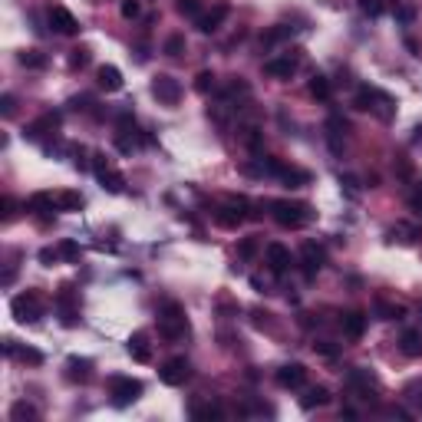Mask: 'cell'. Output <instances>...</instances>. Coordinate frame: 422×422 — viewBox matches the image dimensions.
Masks as SVG:
<instances>
[{"label": "cell", "instance_id": "cell-1", "mask_svg": "<svg viewBox=\"0 0 422 422\" xmlns=\"http://www.w3.org/2000/svg\"><path fill=\"white\" fill-rule=\"evenodd\" d=\"M271 208V218L281 228H304L307 221H313V208L304 205V201H287V198H277L267 205Z\"/></svg>", "mask_w": 422, "mask_h": 422}, {"label": "cell", "instance_id": "cell-2", "mask_svg": "<svg viewBox=\"0 0 422 422\" xmlns=\"http://www.w3.org/2000/svg\"><path fill=\"white\" fill-rule=\"evenodd\" d=\"M159 334L165 336V340H182V336L188 334L185 311H182L175 300H169V304L162 307V313H159Z\"/></svg>", "mask_w": 422, "mask_h": 422}, {"label": "cell", "instance_id": "cell-3", "mask_svg": "<svg viewBox=\"0 0 422 422\" xmlns=\"http://www.w3.org/2000/svg\"><path fill=\"white\" fill-rule=\"evenodd\" d=\"M357 109L376 112L380 119H393V116H396V100H393L389 93H383V89H360Z\"/></svg>", "mask_w": 422, "mask_h": 422}, {"label": "cell", "instance_id": "cell-4", "mask_svg": "<svg viewBox=\"0 0 422 422\" xmlns=\"http://www.w3.org/2000/svg\"><path fill=\"white\" fill-rule=\"evenodd\" d=\"M10 311L20 323H37L43 317V300H40L37 290H24L10 300Z\"/></svg>", "mask_w": 422, "mask_h": 422}, {"label": "cell", "instance_id": "cell-5", "mask_svg": "<svg viewBox=\"0 0 422 422\" xmlns=\"http://www.w3.org/2000/svg\"><path fill=\"white\" fill-rule=\"evenodd\" d=\"M93 172H96V178H100V185L106 188V192H112V195H123L125 192L123 172H116L106 155H93Z\"/></svg>", "mask_w": 422, "mask_h": 422}, {"label": "cell", "instance_id": "cell-6", "mask_svg": "<svg viewBox=\"0 0 422 422\" xmlns=\"http://www.w3.org/2000/svg\"><path fill=\"white\" fill-rule=\"evenodd\" d=\"M109 393H112V403L116 406H129L142 396V383L132 380V376H112L109 380Z\"/></svg>", "mask_w": 422, "mask_h": 422}, {"label": "cell", "instance_id": "cell-7", "mask_svg": "<svg viewBox=\"0 0 422 422\" xmlns=\"http://www.w3.org/2000/svg\"><path fill=\"white\" fill-rule=\"evenodd\" d=\"M152 96L159 102H165V106H178V100H182V86H178V79L169 73H159L155 79H152Z\"/></svg>", "mask_w": 422, "mask_h": 422}, {"label": "cell", "instance_id": "cell-8", "mask_svg": "<svg viewBox=\"0 0 422 422\" xmlns=\"http://www.w3.org/2000/svg\"><path fill=\"white\" fill-rule=\"evenodd\" d=\"M297 70H300L297 53H281V56H271V60L264 63V73L274 76V79H290Z\"/></svg>", "mask_w": 422, "mask_h": 422}, {"label": "cell", "instance_id": "cell-9", "mask_svg": "<svg viewBox=\"0 0 422 422\" xmlns=\"http://www.w3.org/2000/svg\"><path fill=\"white\" fill-rule=\"evenodd\" d=\"M159 376H162V383L165 386H182L188 376H192V366H188L185 357H175V360H169L165 366H162Z\"/></svg>", "mask_w": 422, "mask_h": 422}, {"label": "cell", "instance_id": "cell-10", "mask_svg": "<svg viewBox=\"0 0 422 422\" xmlns=\"http://www.w3.org/2000/svg\"><path fill=\"white\" fill-rule=\"evenodd\" d=\"M50 26L63 37H76L79 33V20L66 7H50Z\"/></svg>", "mask_w": 422, "mask_h": 422}, {"label": "cell", "instance_id": "cell-11", "mask_svg": "<svg viewBox=\"0 0 422 422\" xmlns=\"http://www.w3.org/2000/svg\"><path fill=\"white\" fill-rule=\"evenodd\" d=\"M244 218H248V201L244 198H235L224 208H218V224H224V228H237Z\"/></svg>", "mask_w": 422, "mask_h": 422}, {"label": "cell", "instance_id": "cell-12", "mask_svg": "<svg viewBox=\"0 0 422 422\" xmlns=\"http://www.w3.org/2000/svg\"><path fill=\"white\" fill-rule=\"evenodd\" d=\"M304 380H307V366L304 363H284L277 370V383L284 386V389H300Z\"/></svg>", "mask_w": 422, "mask_h": 422}, {"label": "cell", "instance_id": "cell-13", "mask_svg": "<svg viewBox=\"0 0 422 422\" xmlns=\"http://www.w3.org/2000/svg\"><path fill=\"white\" fill-rule=\"evenodd\" d=\"M228 10H231L228 3H214V7H211L208 13H201L198 20H195V26H198L201 33H214V30H218V26L224 24V17H228Z\"/></svg>", "mask_w": 422, "mask_h": 422}, {"label": "cell", "instance_id": "cell-14", "mask_svg": "<svg viewBox=\"0 0 422 422\" xmlns=\"http://www.w3.org/2000/svg\"><path fill=\"white\" fill-rule=\"evenodd\" d=\"M26 208L33 211L37 218H50L53 211H60V205H56V195H50V192H37V195H30Z\"/></svg>", "mask_w": 422, "mask_h": 422}, {"label": "cell", "instance_id": "cell-15", "mask_svg": "<svg viewBox=\"0 0 422 422\" xmlns=\"http://www.w3.org/2000/svg\"><path fill=\"white\" fill-rule=\"evenodd\" d=\"M264 254H267V264H271V271H274V274L290 271V264H294L290 251H287L284 244H277V241H274V244H267V251H264Z\"/></svg>", "mask_w": 422, "mask_h": 422}, {"label": "cell", "instance_id": "cell-16", "mask_svg": "<svg viewBox=\"0 0 422 422\" xmlns=\"http://www.w3.org/2000/svg\"><path fill=\"white\" fill-rule=\"evenodd\" d=\"M125 350H129V357L139 363H149L152 360V347H149V334H132L129 336V343H125Z\"/></svg>", "mask_w": 422, "mask_h": 422}, {"label": "cell", "instance_id": "cell-17", "mask_svg": "<svg viewBox=\"0 0 422 422\" xmlns=\"http://www.w3.org/2000/svg\"><path fill=\"white\" fill-rule=\"evenodd\" d=\"M56 304H60L63 323H66V327H73L76 317H79V307H76V300H73V287H63L60 297H56Z\"/></svg>", "mask_w": 422, "mask_h": 422}, {"label": "cell", "instance_id": "cell-18", "mask_svg": "<svg viewBox=\"0 0 422 422\" xmlns=\"http://www.w3.org/2000/svg\"><path fill=\"white\" fill-rule=\"evenodd\" d=\"M100 86L106 89V93H119V89H123V73H119V70H116V66H109V63H106V66H100Z\"/></svg>", "mask_w": 422, "mask_h": 422}, {"label": "cell", "instance_id": "cell-19", "mask_svg": "<svg viewBox=\"0 0 422 422\" xmlns=\"http://www.w3.org/2000/svg\"><path fill=\"white\" fill-rule=\"evenodd\" d=\"M343 132H347V123H343L340 116H330V119H327V142H330L334 152H343V142H340Z\"/></svg>", "mask_w": 422, "mask_h": 422}, {"label": "cell", "instance_id": "cell-20", "mask_svg": "<svg viewBox=\"0 0 422 422\" xmlns=\"http://www.w3.org/2000/svg\"><path fill=\"white\" fill-rule=\"evenodd\" d=\"M300 258H304V267H307V274H317L323 267V251L317 248L313 241H307V244H304Z\"/></svg>", "mask_w": 422, "mask_h": 422}, {"label": "cell", "instance_id": "cell-21", "mask_svg": "<svg viewBox=\"0 0 422 422\" xmlns=\"http://www.w3.org/2000/svg\"><path fill=\"white\" fill-rule=\"evenodd\" d=\"M350 386H357L360 393H366V399H370V389H376V380H373L370 370H363V366H357V370H350Z\"/></svg>", "mask_w": 422, "mask_h": 422}, {"label": "cell", "instance_id": "cell-22", "mask_svg": "<svg viewBox=\"0 0 422 422\" xmlns=\"http://www.w3.org/2000/svg\"><path fill=\"white\" fill-rule=\"evenodd\" d=\"M327 403H330V393H327L323 386H313V389H307V393L300 396V406H304V409H320Z\"/></svg>", "mask_w": 422, "mask_h": 422}, {"label": "cell", "instance_id": "cell-23", "mask_svg": "<svg viewBox=\"0 0 422 422\" xmlns=\"http://www.w3.org/2000/svg\"><path fill=\"white\" fill-rule=\"evenodd\" d=\"M363 330H366V317H363L360 311H353L343 317V334H347L350 340H360Z\"/></svg>", "mask_w": 422, "mask_h": 422}, {"label": "cell", "instance_id": "cell-24", "mask_svg": "<svg viewBox=\"0 0 422 422\" xmlns=\"http://www.w3.org/2000/svg\"><path fill=\"white\" fill-rule=\"evenodd\" d=\"M277 178H281L287 188H300V185H307V182H311V175H307V172H300V169H287V165L281 169Z\"/></svg>", "mask_w": 422, "mask_h": 422}, {"label": "cell", "instance_id": "cell-25", "mask_svg": "<svg viewBox=\"0 0 422 422\" xmlns=\"http://www.w3.org/2000/svg\"><path fill=\"white\" fill-rule=\"evenodd\" d=\"M399 347H403L406 357H422V336L416 334V330H406L403 340H399Z\"/></svg>", "mask_w": 422, "mask_h": 422}, {"label": "cell", "instance_id": "cell-26", "mask_svg": "<svg viewBox=\"0 0 422 422\" xmlns=\"http://www.w3.org/2000/svg\"><path fill=\"white\" fill-rule=\"evenodd\" d=\"M3 350L7 353H13V357H20V360H26V363H43V353L40 350H30V347H13V340H3Z\"/></svg>", "mask_w": 422, "mask_h": 422}, {"label": "cell", "instance_id": "cell-27", "mask_svg": "<svg viewBox=\"0 0 422 422\" xmlns=\"http://www.w3.org/2000/svg\"><path fill=\"white\" fill-rule=\"evenodd\" d=\"M416 237H419V228H412V224H396L389 231V241H399V244H412Z\"/></svg>", "mask_w": 422, "mask_h": 422}, {"label": "cell", "instance_id": "cell-28", "mask_svg": "<svg viewBox=\"0 0 422 422\" xmlns=\"http://www.w3.org/2000/svg\"><path fill=\"white\" fill-rule=\"evenodd\" d=\"M56 205H60V211H79L83 208V195L79 192H56Z\"/></svg>", "mask_w": 422, "mask_h": 422}, {"label": "cell", "instance_id": "cell-29", "mask_svg": "<svg viewBox=\"0 0 422 422\" xmlns=\"http://www.w3.org/2000/svg\"><path fill=\"white\" fill-rule=\"evenodd\" d=\"M162 50H165V56L178 60V56L185 53V37H182V33H172V37L165 40V47H162Z\"/></svg>", "mask_w": 422, "mask_h": 422}, {"label": "cell", "instance_id": "cell-30", "mask_svg": "<svg viewBox=\"0 0 422 422\" xmlns=\"http://www.w3.org/2000/svg\"><path fill=\"white\" fill-rule=\"evenodd\" d=\"M195 89H198L201 96H208V93H214V89H218V76L211 73V70L198 73V79H195Z\"/></svg>", "mask_w": 422, "mask_h": 422}, {"label": "cell", "instance_id": "cell-31", "mask_svg": "<svg viewBox=\"0 0 422 422\" xmlns=\"http://www.w3.org/2000/svg\"><path fill=\"white\" fill-rule=\"evenodd\" d=\"M311 93L317 96V100H330V79H327V76H313Z\"/></svg>", "mask_w": 422, "mask_h": 422}, {"label": "cell", "instance_id": "cell-32", "mask_svg": "<svg viewBox=\"0 0 422 422\" xmlns=\"http://www.w3.org/2000/svg\"><path fill=\"white\" fill-rule=\"evenodd\" d=\"M66 366H70V373H66L70 380H86V376H89V360H76V357H73Z\"/></svg>", "mask_w": 422, "mask_h": 422}, {"label": "cell", "instance_id": "cell-33", "mask_svg": "<svg viewBox=\"0 0 422 422\" xmlns=\"http://www.w3.org/2000/svg\"><path fill=\"white\" fill-rule=\"evenodd\" d=\"M37 416H40V412L33 409L30 403H17V406L10 409V419H13V422H20V419H37Z\"/></svg>", "mask_w": 422, "mask_h": 422}, {"label": "cell", "instance_id": "cell-34", "mask_svg": "<svg viewBox=\"0 0 422 422\" xmlns=\"http://www.w3.org/2000/svg\"><path fill=\"white\" fill-rule=\"evenodd\" d=\"M192 416H195V419H221V406H214V403H208V406H195Z\"/></svg>", "mask_w": 422, "mask_h": 422}, {"label": "cell", "instance_id": "cell-35", "mask_svg": "<svg viewBox=\"0 0 422 422\" xmlns=\"http://www.w3.org/2000/svg\"><path fill=\"white\" fill-rule=\"evenodd\" d=\"M287 37H290L287 26H274V30H267V33L261 37V43L264 47H274V43H281V40H287Z\"/></svg>", "mask_w": 422, "mask_h": 422}, {"label": "cell", "instance_id": "cell-36", "mask_svg": "<svg viewBox=\"0 0 422 422\" xmlns=\"http://www.w3.org/2000/svg\"><path fill=\"white\" fill-rule=\"evenodd\" d=\"M43 63H47V60H43V56H40L37 50H24V53H20V66H30V70H40Z\"/></svg>", "mask_w": 422, "mask_h": 422}, {"label": "cell", "instance_id": "cell-37", "mask_svg": "<svg viewBox=\"0 0 422 422\" xmlns=\"http://www.w3.org/2000/svg\"><path fill=\"white\" fill-rule=\"evenodd\" d=\"M70 66H73V70H83V66H89V50H86V47H76L73 56H70Z\"/></svg>", "mask_w": 422, "mask_h": 422}, {"label": "cell", "instance_id": "cell-38", "mask_svg": "<svg viewBox=\"0 0 422 422\" xmlns=\"http://www.w3.org/2000/svg\"><path fill=\"white\" fill-rule=\"evenodd\" d=\"M376 311L383 313V320H399V307H389V304H386V300H376Z\"/></svg>", "mask_w": 422, "mask_h": 422}, {"label": "cell", "instance_id": "cell-39", "mask_svg": "<svg viewBox=\"0 0 422 422\" xmlns=\"http://www.w3.org/2000/svg\"><path fill=\"white\" fill-rule=\"evenodd\" d=\"M60 254L66 258V261H79V244H73V241H63Z\"/></svg>", "mask_w": 422, "mask_h": 422}, {"label": "cell", "instance_id": "cell-40", "mask_svg": "<svg viewBox=\"0 0 422 422\" xmlns=\"http://www.w3.org/2000/svg\"><path fill=\"white\" fill-rule=\"evenodd\" d=\"M178 10L185 13V17H195V20L201 17V13H198V0H178Z\"/></svg>", "mask_w": 422, "mask_h": 422}, {"label": "cell", "instance_id": "cell-41", "mask_svg": "<svg viewBox=\"0 0 422 422\" xmlns=\"http://www.w3.org/2000/svg\"><path fill=\"white\" fill-rule=\"evenodd\" d=\"M139 13H142V7H139L136 0H123V17L125 20H136Z\"/></svg>", "mask_w": 422, "mask_h": 422}, {"label": "cell", "instance_id": "cell-42", "mask_svg": "<svg viewBox=\"0 0 422 422\" xmlns=\"http://www.w3.org/2000/svg\"><path fill=\"white\" fill-rule=\"evenodd\" d=\"M409 208L416 211V214H419L422 218V185H416L412 188V195H409Z\"/></svg>", "mask_w": 422, "mask_h": 422}, {"label": "cell", "instance_id": "cell-43", "mask_svg": "<svg viewBox=\"0 0 422 422\" xmlns=\"http://www.w3.org/2000/svg\"><path fill=\"white\" fill-rule=\"evenodd\" d=\"M13 109H17V106H13V96L3 93V96H0V112H3V116H13Z\"/></svg>", "mask_w": 422, "mask_h": 422}, {"label": "cell", "instance_id": "cell-44", "mask_svg": "<svg viewBox=\"0 0 422 422\" xmlns=\"http://www.w3.org/2000/svg\"><path fill=\"white\" fill-rule=\"evenodd\" d=\"M360 7L370 13V17H380V10H383V7H380V0H360Z\"/></svg>", "mask_w": 422, "mask_h": 422}, {"label": "cell", "instance_id": "cell-45", "mask_svg": "<svg viewBox=\"0 0 422 422\" xmlns=\"http://www.w3.org/2000/svg\"><path fill=\"white\" fill-rule=\"evenodd\" d=\"M412 17H416V10H412V7H399V10H396L399 24H412Z\"/></svg>", "mask_w": 422, "mask_h": 422}, {"label": "cell", "instance_id": "cell-46", "mask_svg": "<svg viewBox=\"0 0 422 422\" xmlns=\"http://www.w3.org/2000/svg\"><path fill=\"white\" fill-rule=\"evenodd\" d=\"M313 350H317V353H323V357H336V350L330 347L327 340H320V343H313Z\"/></svg>", "mask_w": 422, "mask_h": 422}, {"label": "cell", "instance_id": "cell-47", "mask_svg": "<svg viewBox=\"0 0 422 422\" xmlns=\"http://www.w3.org/2000/svg\"><path fill=\"white\" fill-rule=\"evenodd\" d=\"M254 254V237H244L241 241V258H251Z\"/></svg>", "mask_w": 422, "mask_h": 422}, {"label": "cell", "instance_id": "cell-48", "mask_svg": "<svg viewBox=\"0 0 422 422\" xmlns=\"http://www.w3.org/2000/svg\"><path fill=\"white\" fill-rule=\"evenodd\" d=\"M419 393H422V386H419ZM416 399H419V403H422V396H416Z\"/></svg>", "mask_w": 422, "mask_h": 422}, {"label": "cell", "instance_id": "cell-49", "mask_svg": "<svg viewBox=\"0 0 422 422\" xmlns=\"http://www.w3.org/2000/svg\"><path fill=\"white\" fill-rule=\"evenodd\" d=\"M419 311H422V307H419Z\"/></svg>", "mask_w": 422, "mask_h": 422}]
</instances>
